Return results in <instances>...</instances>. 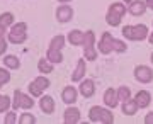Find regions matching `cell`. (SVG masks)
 Returning a JSON list of instances; mask_svg holds the SVG:
<instances>
[{"instance_id": "4dcf8cb0", "label": "cell", "mask_w": 153, "mask_h": 124, "mask_svg": "<svg viewBox=\"0 0 153 124\" xmlns=\"http://www.w3.org/2000/svg\"><path fill=\"white\" fill-rule=\"evenodd\" d=\"M145 123H146V124H153V112H152V114H146V117H145Z\"/></svg>"}, {"instance_id": "836d02e7", "label": "cell", "mask_w": 153, "mask_h": 124, "mask_svg": "<svg viewBox=\"0 0 153 124\" xmlns=\"http://www.w3.org/2000/svg\"><path fill=\"white\" fill-rule=\"evenodd\" d=\"M150 43L153 44V34H152V36H150Z\"/></svg>"}, {"instance_id": "83f0119b", "label": "cell", "mask_w": 153, "mask_h": 124, "mask_svg": "<svg viewBox=\"0 0 153 124\" xmlns=\"http://www.w3.org/2000/svg\"><path fill=\"white\" fill-rule=\"evenodd\" d=\"M9 80H10V73H9L5 68H0V87L5 85Z\"/></svg>"}, {"instance_id": "277c9868", "label": "cell", "mask_w": 153, "mask_h": 124, "mask_svg": "<svg viewBox=\"0 0 153 124\" xmlns=\"http://www.w3.org/2000/svg\"><path fill=\"white\" fill-rule=\"evenodd\" d=\"M88 117H90V121H94V123H104V124H112L114 123L112 112L107 111V109H104V107H99V105H95V107L90 109Z\"/></svg>"}, {"instance_id": "5b68a950", "label": "cell", "mask_w": 153, "mask_h": 124, "mask_svg": "<svg viewBox=\"0 0 153 124\" xmlns=\"http://www.w3.org/2000/svg\"><path fill=\"white\" fill-rule=\"evenodd\" d=\"M27 38V26H26V22H17L14 24L10 29V33H9V41L14 44H22Z\"/></svg>"}, {"instance_id": "f1b7e54d", "label": "cell", "mask_w": 153, "mask_h": 124, "mask_svg": "<svg viewBox=\"0 0 153 124\" xmlns=\"http://www.w3.org/2000/svg\"><path fill=\"white\" fill-rule=\"evenodd\" d=\"M14 123H16V114L9 112L7 114V117H5V124H14Z\"/></svg>"}, {"instance_id": "7a4b0ae2", "label": "cell", "mask_w": 153, "mask_h": 124, "mask_svg": "<svg viewBox=\"0 0 153 124\" xmlns=\"http://www.w3.org/2000/svg\"><path fill=\"white\" fill-rule=\"evenodd\" d=\"M123 36L131 41H143L148 36V27L145 24H138V26H124L123 27Z\"/></svg>"}, {"instance_id": "f546056e", "label": "cell", "mask_w": 153, "mask_h": 124, "mask_svg": "<svg viewBox=\"0 0 153 124\" xmlns=\"http://www.w3.org/2000/svg\"><path fill=\"white\" fill-rule=\"evenodd\" d=\"M5 49H7L5 41H4V39H0V54H4V53H5Z\"/></svg>"}, {"instance_id": "e575fe53", "label": "cell", "mask_w": 153, "mask_h": 124, "mask_svg": "<svg viewBox=\"0 0 153 124\" xmlns=\"http://www.w3.org/2000/svg\"><path fill=\"white\" fill-rule=\"evenodd\" d=\"M60 2H70V0H60Z\"/></svg>"}, {"instance_id": "5bb4252c", "label": "cell", "mask_w": 153, "mask_h": 124, "mask_svg": "<svg viewBox=\"0 0 153 124\" xmlns=\"http://www.w3.org/2000/svg\"><path fill=\"white\" fill-rule=\"evenodd\" d=\"M63 121H65L66 124H75L80 121V111L75 107H70L65 111V116H63Z\"/></svg>"}, {"instance_id": "3957f363", "label": "cell", "mask_w": 153, "mask_h": 124, "mask_svg": "<svg viewBox=\"0 0 153 124\" xmlns=\"http://www.w3.org/2000/svg\"><path fill=\"white\" fill-rule=\"evenodd\" d=\"M126 14V5L119 4V2H116L112 5L109 7V10H107V24H111L112 27L119 26L121 21H123V17Z\"/></svg>"}, {"instance_id": "7402d4cb", "label": "cell", "mask_w": 153, "mask_h": 124, "mask_svg": "<svg viewBox=\"0 0 153 124\" xmlns=\"http://www.w3.org/2000/svg\"><path fill=\"white\" fill-rule=\"evenodd\" d=\"M38 66H39V71H41V73H51V71H53V63H51L48 58L39 59Z\"/></svg>"}, {"instance_id": "8d00e7d4", "label": "cell", "mask_w": 153, "mask_h": 124, "mask_svg": "<svg viewBox=\"0 0 153 124\" xmlns=\"http://www.w3.org/2000/svg\"><path fill=\"white\" fill-rule=\"evenodd\" d=\"M152 61H153V54H152Z\"/></svg>"}, {"instance_id": "7c38bea8", "label": "cell", "mask_w": 153, "mask_h": 124, "mask_svg": "<svg viewBox=\"0 0 153 124\" xmlns=\"http://www.w3.org/2000/svg\"><path fill=\"white\" fill-rule=\"evenodd\" d=\"M145 9H146V2H141V0H134V2H129V14L131 16H143L145 14Z\"/></svg>"}, {"instance_id": "52a82bcc", "label": "cell", "mask_w": 153, "mask_h": 124, "mask_svg": "<svg viewBox=\"0 0 153 124\" xmlns=\"http://www.w3.org/2000/svg\"><path fill=\"white\" fill-rule=\"evenodd\" d=\"M34 105V100L29 95L22 94L21 90H16L14 92V100H12V109H31Z\"/></svg>"}, {"instance_id": "2e32d148", "label": "cell", "mask_w": 153, "mask_h": 124, "mask_svg": "<svg viewBox=\"0 0 153 124\" xmlns=\"http://www.w3.org/2000/svg\"><path fill=\"white\" fill-rule=\"evenodd\" d=\"M39 105H41V111H43L44 114H51L53 111H55V102H53V99L49 97V95H44V97H41V100H39Z\"/></svg>"}, {"instance_id": "e0dca14e", "label": "cell", "mask_w": 153, "mask_h": 124, "mask_svg": "<svg viewBox=\"0 0 153 124\" xmlns=\"http://www.w3.org/2000/svg\"><path fill=\"white\" fill-rule=\"evenodd\" d=\"M94 92H95V85H94V80H85L80 83V94L83 97H92Z\"/></svg>"}, {"instance_id": "30bf717a", "label": "cell", "mask_w": 153, "mask_h": 124, "mask_svg": "<svg viewBox=\"0 0 153 124\" xmlns=\"http://www.w3.org/2000/svg\"><path fill=\"white\" fill-rule=\"evenodd\" d=\"M134 76H136L138 82H141V83H148V82L153 80V71L152 68H148V66H136L134 68Z\"/></svg>"}, {"instance_id": "d6a6232c", "label": "cell", "mask_w": 153, "mask_h": 124, "mask_svg": "<svg viewBox=\"0 0 153 124\" xmlns=\"http://www.w3.org/2000/svg\"><path fill=\"white\" fill-rule=\"evenodd\" d=\"M146 2V5L150 7V9H153V0H145Z\"/></svg>"}, {"instance_id": "4316f807", "label": "cell", "mask_w": 153, "mask_h": 124, "mask_svg": "<svg viewBox=\"0 0 153 124\" xmlns=\"http://www.w3.org/2000/svg\"><path fill=\"white\" fill-rule=\"evenodd\" d=\"M19 123L21 124H34L36 123V117H34L33 114H22L21 119H19Z\"/></svg>"}, {"instance_id": "603a6c76", "label": "cell", "mask_w": 153, "mask_h": 124, "mask_svg": "<svg viewBox=\"0 0 153 124\" xmlns=\"http://www.w3.org/2000/svg\"><path fill=\"white\" fill-rule=\"evenodd\" d=\"M129 97H131V90H129L128 87H119V88H117V100L126 102Z\"/></svg>"}, {"instance_id": "d590c367", "label": "cell", "mask_w": 153, "mask_h": 124, "mask_svg": "<svg viewBox=\"0 0 153 124\" xmlns=\"http://www.w3.org/2000/svg\"><path fill=\"white\" fill-rule=\"evenodd\" d=\"M124 2H128V4H129V2H133V0H124Z\"/></svg>"}, {"instance_id": "1f68e13d", "label": "cell", "mask_w": 153, "mask_h": 124, "mask_svg": "<svg viewBox=\"0 0 153 124\" xmlns=\"http://www.w3.org/2000/svg\"><path fill=\"white\" fill-rule=\"evenodd\" d=\"M4 34H5V27L0 26V39H4Z\"/></svg>"}, {"instance_id": "8fae6325", "label": "cell", "mask_w": 153, "mask_h": 124, "mask_svg": "<svg viewBox=\"0 0 153 124\" xmlns=\"http://www.w3.org/2000/svg\"><path fill=\"white\" fill-rule=\"evenodd\" d=\"M71 16H73V10H71V7H68V5H60L58 10H56V19L60 22L71 21Z\"/></svg>"}, {"instance_id": "cb8c5ba5", "label": "cell", "mask_w": 153, "mask_h": 124, "mask_svg": "<svg viewBox=\"0 0 153 124\" xmlns=\"http://www.w3.org/2000/svg\"><path fill=\"white\" fill-rule=\"evenodd\" d=\"M12 21H14V16H12L10 12H5V14H2V16H0V26L9 27L12 24Z\"/></svg>"}, {"instance_id": "4fadbf2b", "label": "cell", "mask_w": 153, "mask_h": 124, "mask_svg": "<svg viewBox=\"0 0 153 124\" xmlns=\"http://www.w3.org/2000/svg\"><path fill=\"white\" fill-rule=\"evenodd\" d=\"M134 100H136V104H138V107L140 109H145V107L150 105L152 97H150V94H148L146 90H140L136 95H134Z\"/></svg>"}, {"instance_id": "9c48e42d", "label": "cell", "mask_w": 153, "mask_h": 124, "mask_svg": "<svg viewBox=\"0 0 153 124\" xmlns=\"http://www.w3.org/2000/svg\"><path fill=\"white\" fill-rule=\"evenodd\" d=\"M114 46H116V39L111 36V33L102 34V39L99 43V51L104 54H109L111 51H114Z\"/></svg>"}, {"instance_id": "d4e9b609", "label": "cell", "mask_w": 153, "mask_h": 124, "mask_svg": "<svg viewBox=\"0 0 153 124\" xmlns=\"http://www.w3.org/2000/svg\"><path fill=\"white\" fill-rule=\"evenodd\" d=\"M4 63H5L9 68H12V70H17L19 68V59L16 58V56H5V59H4Z\"/></svg>"}, {"instance_id": "ffe728a7", "label": "cell", "mask_w": 153, "mask_h": 124, "mask_svg": "<svg viewBox=\"0 0 153 124\" xmlns=\"http://www.w3.org/2000/svg\"><path fill=\"white\" fill-rule=\"evenodd\" d=\"M83 75H85V61L80 59V61L76 63V68H75V71H73V75H71V80L80 82V78H82Z\"/></svg>"}, {"instance_id": "d6986e66", "label": "cell", "mask_w": 153, "mask_h": 124, "mask_svg": "<svg viewBox=\"0 0 153 124\" xmlns=\"http://www.w3.org/2000/svg\"><path fill=\"white\" fill-rule=\"evenodd\" d=\"M138 104H136V100H126V102H123V112L126 114V116H133V114H136V111H138Z\"/></svg>"}, {"instance_id": "9a60e30c", "label": "cell", "mask_w": 153, "mask_h": 124, "mask_svg": "<svg viewBox=\"0 0 153 124\" xmlns=\"http://www.w3.org/2000/svg\"><path fill=\"white\" fill-rule=\"evenodd\" d=\"M61 99H63V102H65V104L76 102V90L73 88V87L66 85L65 88H63V92H61Z\"/></svg>"}, {"instance_id": "44dd1931", "label": "cell", "mask_w": 153, "mask_h": 124, "mask_svg": "<svg viewBox=\"0 0 153 124\" xmlns=\"http://www.w3.org/2000/svg\"><path fill=\"white\" fill-rule=\"evenodd\" d=\"M83 36H85V33H80V31H71L70 34H68V41H70L71 44H75V46H78V44L83 43Z\"/></svg>"}, {"instance_id": "484cf974", "label": "cell", "mask_w": 153, "mask_h": 124, "mask_svg": "<svg viewBox=\"0 0 153 124\" xmlns=\"http://www.w3.org/2000/svg\"><path fill=\"white\" fill-rule=\"evenodd\" d=\"M10 107V99L7 95H0V112H5Z\"/></svg>"}, {"instance_id": "6da1fadb", "label": "cell", "mask_w": 153, "mask_h": 124, "mask_svg": "<svg viewBox=\"0 0 153 124\" xmlns=\"http://www.w3.org/2000/svg\"><path fill=\"white\" fill-rule=\"evenodd\" d=\"M63 46H65V36H56V38L51 39V44H49V49H48V59L51 63L63 61V54H61Z\"/></svg>"}, {"instance_id": "ac0fdd59", "label": "cell", "mask_w": 153, "mask_h": 124, "mask_svg": "<svg viewBox=\"0 0 153 124\" xmlns=\"http://www.w3.org/2000/svg\"><path fill=\"white\" fill-rule=\"evenodd\" d=\"M104 102L109 105V107H116L117 105V90L114 88H107L104 94Z\"/></svg>"}, {"instance_id": "8992f818", "label": "cell", "mask_w": 153, "mask_h": 124, "mask_svg": "<svg viewBox=\"0 0 153 124\" xmlns=\"http://www.w3.org/2000/svg\"><path fill=\"white\" fill-rule=\"evenodd\" d=\"M83 54L87 59H95L97 58V51H95V34L94 31H87L83 36Z\"/></svg>"}, {"instance_id": "ba28073f", "label": "cell", "mask_w": 153, "mask_h": 124, "mask_svg": "<svg viewBox=\"0 0 153 124\" xmlns=\"http://www.w3.org/2000/svg\"><path fill=\"white\" fill-rule=\"evenodd\" d=\"M48 87H49V80H48V78H46V76H38L34 82H31V85H29V92H31L33 95H36V97H39V95L48 88Z\"/></svg>"}]
</instances>
